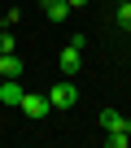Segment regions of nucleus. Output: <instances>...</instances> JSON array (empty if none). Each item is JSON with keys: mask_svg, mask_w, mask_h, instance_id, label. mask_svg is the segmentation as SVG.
Returning a JSON list of instances; mask_svg holds the SVG:
<instances>
[{"mask_svg": "<svg viewBox=\"0 0 131 148\" xmlns=\"http://www.w3.org/2000/svg\"><path fill=\"white\" fill-rule=\"evenodd\" d=\"M48 105H52V109H74V105H79V87H74V79H61V83H52Z\"/></svg>", "mask_w": 131, "mask_h": 148, "instance_id": "1", "label": "nucleus"}, {"mask_svg": "<svg viewBox=\"0 0 131 148\" xmlns=\"http://www.w3.org/2000/svg\"><path fill=\"white\" fill-rule=\"evenodd\" d=\"M18 109L31 118V122H39V118H48L52 113V105H48V96H35V92H22V100H18Z\"/></svg>", "mask_w": 131, "mask_h": 148, "instance_id": "2", "label": "nucleus"}, {"mask_svg": "<svg viewBox=\"0 0 131 148\" xmlns=\"http://www.w3.org/2000/svg\"><path fill=\"white\" fill-rule=\"evenodd\" d=\"M79 52H83V48H74V44H66V48H61V57H57L61 79H74V74H79V65H83V61H79Z\"/></svg>", "mask_w": 131, "mask_h": 148, "instance_id": "3", "label": "nucleus"}, {"mask_svg": "<svg viewBox=\"0 0 131 148\" xmlns=\"http://www.w3.org/2000/svg\"><path fill=\"white\" fill-rule=\"evenodd\" d=\"M22 79H0V105H9V109H18V100H22Z\"/></svg>", "mask_w": 131, "mask_h": 148, "instance_id": "4", "label": "nucleus"}, {"mask_svg": "<svg viewBox=\"0 0 131 148\" xmlns=\"http://www.w3.org/2000/svg\"><path fill=\"white\" fill-rule=\"evenodd\" d=\"M22 57L18 52H0V79H22Z\"/></svg>", "mask_w": 131, "mask_h": 148, "instance_id": "5", "label": "nucleus"}, {"mask_svg": "<svg viewBox=\"0 0 131 148\" xmlns=\"http://www.w3.org/2000/svg\"><path fill=\"white\" fill-rule=\"evenodd\" d=\"M101 126L105 131H131V118H122L118 109H101Z\"/></svg>", "mask_w": 131, "mask_h": 148, "instance_id": "6", "label": "nucleus"}, {"mask_svg": "<svg viewBox=\"0 0 131 148\" xmlns=\"http://www.w3.org/2000/svg\"><path fill=\"white\" fill-rule=\"evenodd\" d=\"M39 5H44V18L48 22H66V18H70V5H66V0H39Z\"/></svg>", "mask_w": 131, "mask_h": 148, "instance_id": "7", "label": "nucleus"}, {"mask_svg": "<svg viewBox=\"0 0 131 148\" xmlns=\"http://www.w3.org/2000/svg\"><path fill=\"white\" fill-rule=\"evenodd\" d=\"M114 31H131V0H114Z\"/></svg>", "mask_w": 131, "mask_h": 148, "instance_id": "8", "label": "nucleus"}, {"mask_svg": "<svg viewBox=\"0 0 131 148\" xmlns=\"http://www.w3.org/2000/svg\"><path fill=\"white\" fill-rule=\"evenodd\" d=\"M105 144H109V148H127V144H131V131H109Z\"/></svg>", "mask_w": 131, "mask_h": 148, "instance_id": "9", "label": "nucleus"}, {"mask_svg": "<svg viewBox=\"0 0 131 148\" xmlns=\"http://www.w3.org/2000/svg\"><path fill=\"white\" fill-rule=\"evenodd\" d=\"M0 52H18V39H13V31H9V26L0 31Z\"/></svg>", "mask_w": 131, "mask_h": 148, "instance_id": "10", "label": "nucleus"}, {"mask_svg": "<svg viewBox=\"0 0 131 148\" xmlns=\"http://www.w3.org/2000/svg\"><path fill=\"white\" fill-rule=\"evenodd\" d=\"M66 5H70V9H83V5H92V0H66Z\"/></svg>", "mask_w": 131, "mask_h": 148, "instance_id": "11", "label": "nucleus"}]
</instances>
